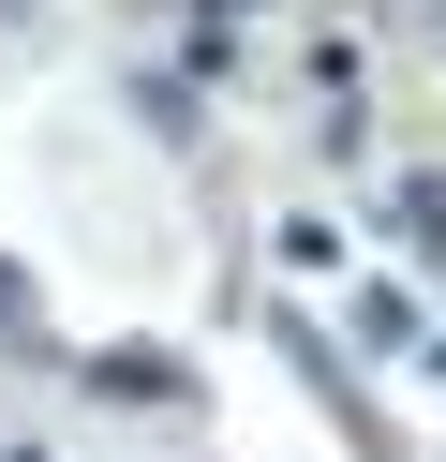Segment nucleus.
I'll return each mask as SVG.
<instances>
[{
	"instance_id": "obj_1",
	"label": "nucleus",
	"mask_w": 446,
	"mask_h": 462,
	"mask_svg": "<svg viewBox=\"0 0 446 462\" xmlns=\"http://www.w3.org/2000/svg\"><path fill=\"white\" fill-rule=\"evenodd\" d=\"M0 313H15V269H0Z\"/></svg>"
}]
</instances>
